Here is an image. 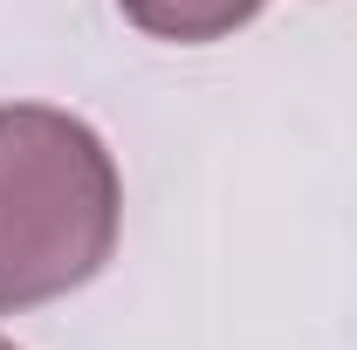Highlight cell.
<instances>
[{
    "label": "cell",
    "mask_w": 357,
    "mask_h": 350,
    "mask_svg": "<svg viewBox=\"0 0 357 350\" xmlns=\"http://www.w3.org/2000/svg\"><path fill=\"white\" fill-rule=\"evenodd\" d=\"M124 185L83 117L0 103V309L83 289L117 248Z\"/></svg>",
    "instance_id": "obj_1"
},
{
    "label": "cell",
    "mask_w": 357,
    "mask_h": 350,
    "mask_svg": "<svg viewBox=\"0 0 357 350\" xmlns=\"http://www.w3.org/2000/svg\"><path fill=\"white\" fill-rule=\"evenodd\" d=\"M124 21L144 28L151 42H220L234 28H248L268 0H117Z\"/></svg>",
    "instance_id": "obj_2"
},
{
    "label": "cell",
    "mask_w": 357,
    "mask_h": 350,
    "mask_svg": "<svg viewBox=\"0 0 357 350\" xmlns=\"http://www.w3.org/2000/svg\"><path fill=\"white\" fill-rule=\"evenodd\" d=\"M0 350H14V344H7V337H0Z\"/></svg>",
    "instance_id": "obj_3"
}]
</instances>
